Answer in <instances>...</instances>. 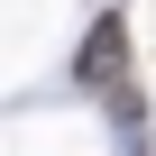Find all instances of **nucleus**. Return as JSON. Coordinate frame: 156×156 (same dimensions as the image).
<instances>
[{
	"label": "nucleus",
	"mask_w": 156,
	"mask_h": 156,
	"mask_svg": "<svg viewBox=\"0 0 156 156\" xmlns=\"http://www.w3.org/2000/svg\"><path fill=\"white\" fill-rule=\"evenodd\" d=\"M73 83L83 92H119L129 83V9H101L83 37H73Z\"/></svg>",
	"instance_id": "nucleus-1"
}]
</instances>
